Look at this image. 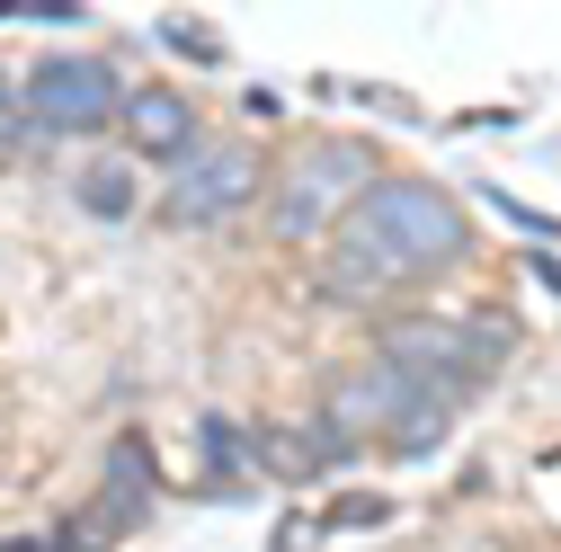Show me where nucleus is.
<instances>
[{"label":"nucleus","mask_w":561,"mask_h":552,"mask_svg":"<svg viewBox=\"0 0 561 552\" xmlns=\"http://www.w3.org/2000/svg\"><path fill=\"white\" fill-rule=\"evenodd\" d=\"M392 517V499L383 491H347V499H330L321 508V534H357V526H383Z\"/></svg>","instance_id":"nucleus-12"},{"label":"nucleus","mask_w":561,"mask_h":552,"mask_svg":"<svg viewBox=\"0 0 561 552\" xmlns=\"http://www.w3.org/2000/svg\"><path fill=\"white\" fill-rule=\"evenodd\" d=\"M321 286L347 295V303H383V295L419 286V258L366 215V196H357V205L339 215V241H330V258H321Z\"/></svg>","instance_id":"nucleus-7"},{"label":"nucleus","mask_w":561,"mask_h":552,"mask_svg":"<svg viewBox=\"0 0 561 552\" xmlns=\"http://www.w3.org/2000/svg\"><path fill=\"white\" fill-rule=\"evenodd\" d=\"M446 410H455L446 392H419L410 375H392V366L375 357V366H357V375H347V383L330 392V410H321V428H339L347 446H357V437H392V446H428Z\"/></svg>","instance_id":"nucleus-3"},{"label":"nucleus","mask_w":561,"mask_h":552,"mask_svg":"<svg viewBox=\"0 0 561 552\" xmlns=\"http://www.w3.org/2000/svg\"><path fill=\"white\" fill-rule=\"evenodd\" d=\"M508 338H517L508 312H463V321H455V312H410V321L383 330L375 357H383L392 375H410L419 392H446V401H455L463 383H481L490 366L508 357Z\"/></svg>","instance_id":"nucleus-1"},{"label":"nucleus","mask_w":561,"mask_h":552,"mask_svg":"<svg viewBox=\"0 0 561 552\" xmlns=\"http://www.w3.org/2000/svg\"><path fill=\"white\" fill-rule=\"evenodd\" d=\"M267 187L259 152L250 143H196L170 161V187H161V223H224Z\"/></svg>","instance_id":"nucleus-5"},{"label":"nucleus","mask_w":561,"mask_h":552,"mask_svg":"<svg viewBox=\"0 0 561 552\" xmlns=\"http://www.w3.org/2000/svg\"><path fill=\"white\" fill-rule=\"evenodd\" d=\"M170 54H187V62H224V45H215V27H205V19H161L152 27Z\"/></svg>","instance_id":"nucleus-13"},{"label":"nucleus","mask_w":561,"mask_h":552,"mask_svg":"<svg viewBox=\"0 0 561 552\" xmlns=\"http://www.w3.org/2000/svg\"><path fill=\"white\" fill-rule=\"evenodd\" d=\"M366 215L419 258V276H437V267L463 258V215H455V196L428 187V179H375L366 187Z\"/></svg>","instance_id":"nucleus-6"},{"label":"nucleus","mask_w":561,"mask_h":552,"mask_svg":"<svg viewBox=\"0 0 561 552\" xmlns=\"http://www.w3.org/2000/svg\"><path fill=\"white\" fill-rule=\"evenodd\" d=\"M116 107H125V90H116V72L99 54H45V62H27V81H19V116L45 125V134H90Z\"/></svg>","instance_id":"nucleus-4"},{"label":"nucleus","mask_w":561,"mask_h":552,"mask_svg":"<svg viewBox=\"0 0 561 552\" xmlns=\"http://www.w3.org/2000/svg\"><path fill=\"white\" fill-rule=\"evenodd\" d=\"M54 552H99V543H90V534H81V526H72V534H62V543H54Z\"/></svg>","instance_id":"nucleus-16"},{"label":"nucleus","mask_w":561,"mask_h":552,"mask_svg":"<svg viewBox=\"0 0 561 552\" xmlns=\"http://www.w3.org/2000/svg\"><path fill=\"white\" fill-rule=\"evenodd\" d=\"M144 499H152V437H116L107 446V481H99V508L107 517H144Z\"/></svg>","instance_id":"nucleus-9"},{"label":"nucleus","mask_w":561,"mask_h":552,"mask_svg":"<svg viewBox=\"0 0 561 552\" xmlns=\"http://www.w3.org/2000/svg\"><path fill=\"white\" fill-rule=\"evenodd\" d=\"M250 455H267V472H276V481L321 472V455H312V437H304V428H259V437H250Z\"/></svg>","instance_id":"nucleus-11"},{"label":"nucleus","mask_w":561,"mask_h":552,"mask_svg":"<svg viewBox=\"0 0 561 552\" xmlns=\"http://www.w3.org/2000/svg\"><path fill=\"white\" fill-rule=\"evenodd\" d=\"M72 196H81V215L125 223V215H134V170H125V161H90V170L72 179Z\"/></svg>","instance_id":"nucleus-10"},{"label":"nucleus","mask_w":561,"mask_h":552,"mask_svg":"<svg viewBox=\"0 0 561 552\" xmlns=\"http://www.w3.org/2000/svg\"><path fill=\"white\" fill-rule=\"evenodd\" d=\"M0 552H45V543H36V534H10V543H0Z\"/></svg>","instance_id":"nucleus-17"},{"label":"nucleus","mask_w":561,"mask_h":552,"mask_svg":"<svg viewBox=\"0 0 561 552\" xmlns=\"http://www.w3.org/2000/svg\"><path fill=\"white\" fill-rule=\"evenodd\" d=\"M366 187H375L366 143H312V152H295L286 170H276V196H267L276 241H312V232H330Z\"/></svg>","instance_id":"nucleus-2"},{"label":"nucleus","mask_w":561,"mask_h":552,"mask_svg":"<svg viewBox=\"0 0 561 552\" xmlns=\"http://www.w3.org/2000/svg\"><path fill=\"white\" fill-rule=\"evenodd\" d=\"M19 134H27V116H19V81H10V72H0V152H10V143H19Z\"/></svg>","instance_id":"nucleus-15"},{"label":"nucleus","mask_w":561,"mask_h":552,"mask_svg":"<svg viewBox=\"0 0 561 552\" xmlns=\"http://www.w3.org/2000/svg\"><path fill=\"white\" fill-rule=\"evenodd\" d=\"M205 455H215L224 472H232V463H250V428H232L224 410H215V419H205Z\"/></svg>","instance_id":"nucleus-14"},{"label":"nucleus","mask_w":561,"mask_h":552,"mask_svg":"<svg viewBox=\"0 0 561 552\" xmlns=\"http://www.w3.org/2000/svg\"><path fill=\"white\" fill-rule=\"evenodd\" d=\"M116 116H125V134H134V152H152V161L196 152V107H187L179 90H134Z\"/></svg>","instance_id":"nucleus-8"}]
</instances>
